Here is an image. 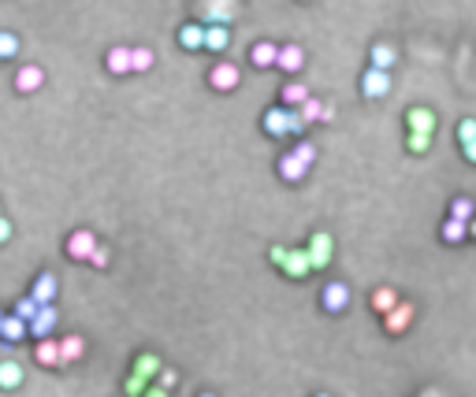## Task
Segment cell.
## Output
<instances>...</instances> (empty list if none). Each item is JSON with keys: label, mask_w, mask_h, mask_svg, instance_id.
<instances>
[{"label": "cell", "mask_w": 476, "mask_h": 397, "mask_svg": "<svg viewBox=\"0 0 476 397\" xmlns=\"http://www.w3.org/2000/svg\"><path fill=\"white\" fill-rule=\"evenodd\" d=\"M23 386V367L15 360H0V390H15Z\"/></svg>", "instance_id": "obj_23"}, {"label": "cell", "mask_w": 476, "mask_h": 397, "mask_svg": "<svg viewBox=\"0 0 476 397\" xmlns=\"http://www.w3.org/2000/svg\"><path fill=\"white\" fill-rule=\"evenodd\" d=\"M361 93L369 97V100L387 97L391 93V75L383 67H369V71H365V78H361Z\"/></svg>", "instance_id": "obj_5"}, {"label": "cell", "mask_w": 476, "mask_h": 397, "mask_svg": "<svg viewBox=\"0 0 476 397\" xmlns=\"http://www.w3.org/2000/svg\"><path fill=\"white\" fill-rule=\"evenodd\" d=\"M305 97H309L305 82H287V86H283V104H287V108H298Z\"/></svg>", "instance_id": "obj_28"}, {"label": "cell", "mask_w": 476, "mask_h": 397, "mask_svg": "<svg viewBox=\"0 0 476 397\" xmlns=\"http://www.w3.org/2000/svg\"><path fill=\"white\" fill-rule=\"evenodd\" d=\"M462 152H465V160H469V163H476V137L469 145H462Z\"/></svg>", "instance_id": "obj_40"}, {"label": "cell", "mask_w": 476, "mask_h": 397, "mask_svg": "<svg viewBox=\"0 0 476 397\" xmlns=\"http://www.w3.org/2000/svg\"><path fill=\"white\" fill-rule=\"evenodd\" d=\"M105 63H108L112 75H131V49H127V45H116V49L105 56Z\"/></svg>", "instance_id": "obj_21"}, {"label": "cell", "mask_w": 476, "mask_h": 397, "mask_svg": "<svg viewBox=\"0 0 476 397\" xmlns=\"http://www.w3.org/2000/svg\"><path fill=\"white\" fill-rule=\"evenodd\" d=\"M97 249V234L94 230H75L67 238V256L71 260H89V253Z\"/></svg>", "instance_id": "obj_10"}, {"label": "cell", "mask_w": 476, "mask_h": 397, "mask_svg": "<svg viewBox=\"0 0 476 397\" xmlns=\"http://www.w3.org/2000/svg\"><path fill=\"white\" fill-rule=\"evenodd\" d=\"M294 156H298L301 163H309V168H313V160H316V149H313V141H298Z\"/></svg>", "instance_id": "obj_37"}, {"label": "cell", "mask_w": 476, "mask_h": 397, "mask_svg": "<svg viewBox=\"0 0 476 397\" xmlns=\"http://www.w3.org/2000/svg\"><path fill=\"white\" fill-rule=\"evenodd\" d=\"M320 119H324V123H332V119H335V108H332V104H324V112H320Z\"/></svg>", "instance_id": "obj_41"}, {"label": "cell", "mask_w": 476, "mask_h": 397, "mask_svg": "<svg viewBox=\"0 0 476 397\" xmlns=\"http://www.w3.org/2000/svg\"><path fill=\"white\" fill-rule=\"evenodd\" d=\"M301 4H305V0H301Z\"/></svg>", "instance_id": "obj_45"}, {"label": "cell", "mask_w": 476, "mask_h": 397, "mask_svg": "<svg viewBox=\"0 0 476 397\" xmlns=\"http://www.w3.org/2000/svg\"><path fill=\"white\" fill-rule=\"evenodd\" d=\"M34 360H38L41 367H56L60 364V341H52L49 334L38 338V345H34Z\"/></svg>", "instance_id": "obj_16"}, {"label": "cell", "mask_w": 476, "mask_h": 397, "mask_svg": "<svg viewBox=\"0 0 476 397\" xmlns=\"http://www.w3.org/2000/svg\"><path fill=\"white\" fill-rule=\"evenodd\" d=\"M56 308H52V301L49 304H38V312H34V319L26 323V334H34V338H45V334H52V327H56Z\"/></svg>", "instance_id": "obj_7"}, {"label": "cell", "mask_w": 476, "mask_h": 397, "mask_svg": "<svg viewBox=\"0 0 476 397\" xmlns=\"http://www.w3.org/2000/svg\"><path fill=\"white\" fill-rule=\"evenodd\" d=\"M409 323H413V304L398 301L395 308L383 312V327H387V334H402V330H409Z\"/></svg>", "instance_id": "obj_8"}, {"label": "cell", "mask_w": 476, "mask_h": 397, "mask_svg": "<svg viewBox=\"0 0 476 397\" xmlns=\"http://www.w3.org/2000/svg\"><path fill=\"white\" fill-rule=\"evenodd\" d=\"M398 63V52L391 49V45H372V67H383V71H391Z\"/></svg>", "instance_id": "obj_27"}, {"label": "cell", "mask_w": 476, "mask_h": 397, "mask_svg": "<svg viewBox=\"0 0 476 397\" xmlns=\"http://www.w3.org/2000/svg\"><path fill=\"white\" fill-rule=\"evenodd\" d=\"M0 319H4V312H0Z\"/></svg>", "instance_id": "obj_43"}, {"label": "cell", "mask_w": 476, "mask_h": 397, "mask_svg": "<svg viewBox=\"0 0 476 397\" xmlns=\"http://www.w3.org/2000/svg\"><path fill=\"white\" fill-rule=\"evenodd\" d=\"M30 297L38 301V304H49L52 297H56V275H38V279H34V290H30Z\"/></svg>", "instance_id": "obj_20"}, {"label": "cell", "mask_w": 476, "mask_h": 397, "mask_svg": "<svg viewBox=\"0 0 476 397\" xmlns=\"http://www.w3.org/2000/svg\"><path fill=\"white\" fill-rule=\"evenodd\" d=\"M428 145H432V134L409 131V152H428Z\"/></svg>", "instance_id": "obj_34"}, {"label": "cell", "mask_w": 476, "mask_h": 397, "mask_svg": "<svg viewBox=\"0 0 476 397\" xmlns=\"http://www.w3.org/2000/svg\"><path fill=\"white\" fill-rule=\"evenodd\" d=\"M261 126H264V134L268 137H290V108L283 104V108H268L261 119Z\"/></svg>", "instance_id": "obj_6"}, {"label": "cell", "mask_w": 476, "mask_h": 397, "mask_svg": "<svg viewBox=\"0 0 476 397\" xmlns=\"http://www.w3.org/2000/svg\"><path fill=\"white\" fill-rule=\"evenodd\" d=\"M8 238H12V223H8V219H4V216H0V245H4V242H8Z\"/></svg>", "instance_id": "obj_39"}, {"label": "cell", "mask_w": 476, "mask_h": 397, "mask_svg": "<svg viewBox=\"0 0 476 397\" xmlns=\"http://www.w3.org/2000/svg\"><path fill=\"white\" fill-rule=\"evenodd\" d=\"M305 253H309V267H313V271H324V267L335 260V242H332V234H327V230H316V234L309 238Z\"/></svg>", "instance_id": "obj_3"}, {"label": "cell", "mask_w": 476, "mask_h": 397, "mask_svg": "<svg viewBox=\"0 0 476 397\" xmlns=\"http://www.w3.org/2000/svg\"><path fill=\"white\" fill-rule=\"evenodd\" d=\"M320 304H324V312H343L346 304H350V286L346 282H327L324 293H320Z\"/></svg>", "instance_id": "obj_11"}, {"label": "cell", "mask_w": 476, "mask_h": 397, "mask_svg": "<svg viewBox=\"0 0 476 397\" xmlns=\"http://www.w3.org/2000/svg\"><path fill=\"white\" fill-rule=\"evenodd\" d=\"M238 0H201V23H231Z\"/></svg>", "instance_id": "obj_4"}, {"label": "cell", "mask_w": 476, "mask_h": 397, "mask_svg": "<svg viewBox=\"0 0 476 397\" xmlns=\"http://www.w3.org/2000/svg\"><path fill=\"white\" fill-rule=\"evenodd\" d=\"M0 216H4V212H0Z\"/></svg>", "instance_id": "obj_44"}, {"label": "cell", "mask_w": 476, "mask_h": 397, "mask_svg": "<svg viewBox=\"0 0 476 397\" xmlns=\"http://www.w3.org/2000/svg\"><path fill=\"white\" fill-rule=\"evenodd\" d=\"M320 112H324V104H320L316 97H305V100H301V104H298V115L305 119V126H309V123H316V119H320Z\"/></svg>", "instance_id": "obj_29"}, {"label": "cell", "mask_w": 476, "mask_h": 397, "mask_svg": "<svg viewBox=\"0 0 476 397\" xmlns=\"http://www.w3.org/2000/svg\"><path fill=\"white\" fill-rule=\"evenodd\" d=\"M473 137H476V119H462V123H457V141L469 145Z\"/></svg>", "instance_id": "obj_35"}, {"label": "cell", "mask_w": 476, "mask_h": 397, "mask_svg": "<svg viewBox=\"0 0 476 397\" xmlns=\"http://www.w3.org/2000/svg\"><path fill=\"white\" fill-rule=\"evenodd\" d=\"M406 123H409V131L432 134V131H435V112H432V108H409Z\"/></svg>", "instance_id": "obj_19"}, {"label": "cell", "mask_w": 476, "mask_h": 397, "mask_svg": "<svg viewBox=\"0 0 476 397\" xmlns=\"http://www.w3.org/2000/svg\"><path fill=\"white\" fill-rule=\"evenodd\" d=\"M179 45L182 49H190V52H201L205 49V23H186L179 30Z\"/></svg>", "instance_id": "obj_17"}, {"label": "cell", "mask_w": 476, "mask_h": 397, "mask_svg": "<svg viewBox=\"0 0 476 397\" xmlns=\"http://www.w3.org/2000/svg\"><path fill=\"white\" fill-rule=\"evenodd\" d=\"M305 171H309V163H301L294 152H283L279 156V179L283 182H301V179H305Z\"/></svg>", "instance_id": "obj_15"}, {"label": "cell", "mask_w": 476, "mask_h": 397, "mask_svg": "<svg viewBox=\"0 0 476 397\" xmlns=\"http://www.w3.org/2000/svg\"><path fill=\"white\" fill-rule=\"evenodd\" d=\"M469 234H473V238H476V216H473V219H469Z\"/></svg>", "instance_id": "obj_42"}, {"label": "cell", "mask_w": 476, "mask_h": 397, "mask_svg": "<svg viewBox=\"0 0 476 397\" xmlns=\"http://www.w3.org/2000/svg\"><path fill=\"white\" fill-rule=\"evenodd\" d=\"M0 338L4 341H19V338H26V319H19V316H4L0 319Z\"/></svg>", "instance_id": "obj_24"}, {"label": "cell", "mask_w": 476, "mask_h": 397, "mask_svg": "<svg viewBox=\"0 0 476 397\" xmlns=\"http://www.w3.org/2000/svg\"><path fill=\"white\" fill-rule=\"evenodd\" d=\"M82 353H86V341L78 334H67L60 341V364H75V360H82Z\"/></svg>", "instance_id": "obj_22"}, {"label": "cell", "mask_w": 476, "mask_h": 397, "mask_svg": "<svg viewBox=\"0 0 476 397\" xmlns=\"http://www.w3.org/2000/svg\"><path fill=\"white\" fill-rule=\"evenodd\" d=\"M208 86L219 89V93H231V89L238 86V67L235 63H227V60H219L213 71H208Z\"/></svg>", "instance_id": "obj_9"}, {"label": "cell", "mask_w": 476, "mask_h": 397, "mask_svg": "<svg viewBox=\"0 0 476 397\" xmlns=\"http://www.w3.org/2000/svg\"><path fill=\"white\" fill-rule=\"evenodd\" d=\"M398 304V290L395 286H380V290H372V312H387V308H395Z\"/></svg>", "instance_id": "obj_25"}, {"label": "cell", "mask_w": 476, "mask_h": 397, "mask_svg": "<svg viewBox=\"0 0 476 397\" xmlns=\"http://www.w3.org/2000/svg\"><path fill=\"white\" fill-rule=\"evenodd\" d=\"M276 67L287 71V75H298V71L305 67V49H301V45H283L276 52Z\"/></svg>", "instance_id": "obj_13"}, {"label": "cell", "mask_w": 476, "mask_h": 397, "mask_svg": "<svg viewBox=\"0 0 476 397\" xmlns=\"http://www.w3.org/2000/svg\"><path fill=\"white\" fill-rule=\"evenodd\" d=\"M34 312H38V301H34V297H23L19 304H15V316H19V319H26V323L34 319Z\"/></svg>", "instance_id": "obj_36"}, {"label": "cell", "mask_w": 476, "mask_h": 397, "mask_svg": "<svg viewBox=\"0 0 476 397\" xmlns=\"http://www.w3.org/2000/svg\"><path fill=\"white\" fill-rule=\"evenodd\" d=\"M276 52H279V45L276 41H257V45H253V49H250V63H253V67H276Z\"/></svg>", "instance_id": "obj_18"}, {"label": "cell", "mask_w": 476, "mask_h": 397, "mask_svg": "<svg viewBox=\"0 0 476 397\" xmlns=\"http://www.w3.org/2000/svg\"><path fill=\"white\" fill-rule=\"evenodd\" d=\"M153 67V49H131V71H149Z\"/></svg>", "instance_id": "obj_31"}, {"label": "cell", "mask_w": 476, "mask_h": 397, "mask_svg": "<svg viewBox=\"0 0 476 397\" xmlns=\"http://www.w3.org/2000/svg\"><path fill=\"white\" fill-rule=\"evenodd\" d=\"M451 216H454V219H465V223H469V219L476 216V205H473L469 197H454V201H451Z\"/></svg>", "instance_id": "obj_30"}, {"label": "cell", "mask_w": 476, "mask_h": 397, "mask_svg": "<svg viewBox=\"0 0 476 397\" xmlns=\"http://www.w3.org/2000/svg\"><path fill=\"white\" fill-rule=\"evenodd\" d=\"M15 52H19V38H15V34H8V30H0V60L15 56Z\"/></svg>", "instance_id": "obj_33"}, {"label": "cell", "mask_w": 476, "mask_h": 397, "mask_svg": "<svg viewBox=\"0 0 476 397\" xmlns=\"http://www.w3.org/2000/svg\"><path fill=\"white\" fill-rule=\"evenodd\" d=\"M108 260H112V256H108V249H105V245H97L94 253H89V264H94V267H100V271H105V267H108Z\"/></svg>", "instance_id": "obj_38"}, {"label": "cell", "mask_w": 476, "mask_h": 397, "mask_svg": "<svg viewBox=\"0 0 476 397\" xmlns=\"http://www.w3.org/2000/svg\"><path fill=\"white\" fill-rule=\"evenodd\" d=\"M175 383H179V375L171 372V367H160V372H157V383H153V394H168Z\"/></svg>", "instance_id": "obj_32"}, {"label": "cell", "mask_w": 476, "mask_h": 397, "mask_svg": "<svg viewBox=\"0 0 476 397\" xmlns=\"http://www.w3.org/2000/svg\"><path fill=\"white\" fill-rule=\"evenodd\" d=\"M157 372H160V360L153 356V353H142L138 360H134V372H131V378H127V386L123 390L127 394H142L145 386H149V378H157Z\"/></svg>", "instance_id": "obj_2"}, {"label": "cell", "mask_w": 476, "mask_h": 397, "mask_svg": "<svg viewBox=\"0 0 476 397\" xmlns=\"http://www.w3.org/2000/svg\"><path fill=\"white\" fill-rule=\"evenodd\" d=\"M272 264L279 267L283 275H290V279H305L313 267H309V253L305 249H283V245H272Z\"/></svg>", "instance_id": "obj_1"}, {"label": "cell", "mask_w": 476, "mask_h": 397, "mask_svg": "<svg viewBox=\"0 0 476 397\" xmlns=\"http://www.w3.org/2000/svg\"><path fill=\"white\" fill-rule=\"evenodd\" d=\"M231 45V30L227 23H205V49L201 52H224Z\"/></svg>", "instance_id": "obj_14"}, {"label": "cell", "mask_w": 476, "mask_h": 397, "mask_svg": "<svg viewBox=\"0 0 476 397\" xmlns=\"http://www.w3.org/2000/svg\"><path fill=\"white\" fill-rule=\"evenodd\" d=\"M41 86H45V71L38 63H26V67L15 71V89H19V93H38Z\"/></svg>", "instance_id": "obj_12"}, {"label": "cell", "mask_w": 476, "mask_h": 397, "mask_svg": "<svg viewBox=\"0 0 476 397\" xmlns=\"http://www.w3.org/2000/svg\"><path fill=\"white\" fill-rule=\"evenodd\" d=\"M439 234H443V242H446V245H457L465 234H469V223H465V219L446 216V223H443V230H439Z\"/></svg>", "instance_id": "obj_26"}]
</instances>
